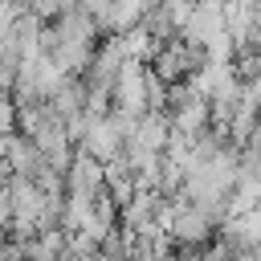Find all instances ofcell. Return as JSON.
<instances>
[{
	"instance_id": "cell-1",
	"label": "cell",
	"mask_w": 261,
	"mask_h": 261,
	"mask_svg": "<svg viewBox=\"0 0 261 261\" xmlns=\"http://www.w3.org/2000/svg\"><path fill=\"white\" fill-rule=\"evenodd\" d=\"M163 232H167V241H175L184 249H204L216 237V216H208L204 208H196L188 200H175L163 212Z\"/></svg>"
}]
</instances>
